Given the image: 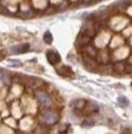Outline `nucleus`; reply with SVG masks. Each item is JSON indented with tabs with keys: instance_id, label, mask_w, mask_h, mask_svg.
Segmentation results:
<instances>
[{
	"instance_id": "1",
	"label": "nucleus",
	"mask_w": 132,
	"mask_h": 134,
	"mask_svg": "<svg viewBox=\"0 0 132 134\" xmlns=\"http://www.w3.org/2000/svg\"><path fill=\"white\" fill-rule=\"evenodd\" d=\"M47 59H48V62L52 65L58 64V63L61 60L60 54H59L58 52H55V51H49V52L47 53Z\"/></svg>"
},
{
	"instance_id": "2",
	"label": "nucleus",
	"mask_w": 132,
	"mask_h": 134,
	"mask_svg": "<svg viewBox=\"0 0 132 134\" xmlns=\"http://www.w3.org/2000/svg\"><path fill=\"white\" fill-rule=\"evenodd\" d=\"M28 49H29V44H27V43H23V44H18V46H15V47H11L10 48V51H11L12 53H24L27 52Z\"/></svg>"
},
{
	"instance_id": "3",
	"label": "nucleus",
	"mask_w": 132,
	"mask_h": 134,
	"mask_svg": "<svg viewBox=\"0 0 132 134\" xmlns=\"http://www.w3.org/2000/svg\"><path fill=\"white\" fill-rule=\"evenodd\" d=\"M38 98H39L40 103H43L44 106H50L53 103L52 98L49 97L47 93H44V92H39V93H38Z\"/></svg>"
},
{
	"instance_id": "4",
	"label": "nucleus",
	"mask_w": 132,
	"mask_h": 134,
	"mask_svg": "<svg viewBox=\"0 0 132 134\" xmlns=\"http://www.w3.org/2000/svg\"><path fill=\"white\" fill-rule=\"evenodd\" d=\"M56 121H58V114L55 112H50L45 116V122L48 124H54V123H56Z\"/></svg>"
},
{
	"instance_id": "5",
	"label": "nucleus",
	"mask_w": 132,
	"mask_h": 134,
	"mask_svg": "<svg viewBox=\"0 0 132 134\" xmlns=\"http://www.w3.org/2000/svg\"><path fill=\"white\" fill-rule=\"evenodd\" d=\"M58 73L60 74V75H64V76H66V75H72V71L70 68H67V66H62L61 69L58 70Z\"/></svg>"
},
{
	"instance_id": "6",
	"label": "nucleus",
	"mask_w": 132,
	"mask_h": 134,
	"mask_svg": "<svg viewBox=\"0 0 132 134\" xmlns=\"http://www.w3.org/2000/svg\"><path fill=\"white\" fill-rule=\"evenodd\" d=\"M43 40L45 43H48V44H50L53 42V36H52V33L49 32V31H47V32L44 33V36H43Z\"/></svg>"
},
{
	"instance_id": "7",
	"label": "nucleus",
	"mask_w": 132,
	"mask_h": 134,
	"mask_svg": "<svg viewBox=\"0 0 132 134\" xmlns=\"http://www.w3.org/2000/svg\"><path fill=\"white\" fill-rule=\"evenodd\" d=\"M84 106H86V101H84V100H78V101L73 102V107H75V108H77V110L83 108Z\"/></svg>"
},
{
	"instance_id": "8",
	"label": "nucleus",
	"mask_w": 132,
	"mask_h": 134,
	"mask_svg": "<svg viewBox=\"0 0 132 134\" xmlns=\"http://www.w3.org/2000/svg\"><path fill=\"white\" fill-rule=\"evenodd\" d=\"M119 103H120V106H122V107H126V106L128 105V101H127V98L126 97L120 96V97H119Z\"/></svg>"
},
{
	"instance_id": "9",
	"label": "nucleus",
	"mask_w": 132,
	"mask_h": 134,
	"mask_svg": "<svg viewBox=\"0 0 132 134\" xmlns=\"http://www.w3.org/2000/svg\"><path fill=\"white\" fill-rule=\"evenodd\" d=\"M9 63H10V65H11V66H20V65H21V62H18V60H14V59L9 60Z\"/></svg>"
},
{
	"instance_id": "10",
	"label": "nucleus",
	"mask_w": 132,
	"mask_h": 134,
	"mask_svg": "<svg viewBox=\"0 0 132 134\" xmlns=\"http://www.w3.org/2000/svg\"><path fill=\"white\" fill-rule=\"evenodd\" d=\"M0 79H1L4 82H9V77L6 76L5 74H1V75H0Z\"/></svg>"
},
{
	"instance_id": "11",
	"label": "nucleus",
	"mask_w": 132,
	"mask_h": 134,
	"mask_svg": "<svg viewBox=\"0 0 132 134\" xmlns=\"http://www.w3.org/2000/svg\"><path fill=\"white\" fill-rule=\"evenodd\" d=\"M66 129H68V124H67V123H66V124H65V126L60 129V133H64V132H65Z\"/></svg>"
}]
</instances>
